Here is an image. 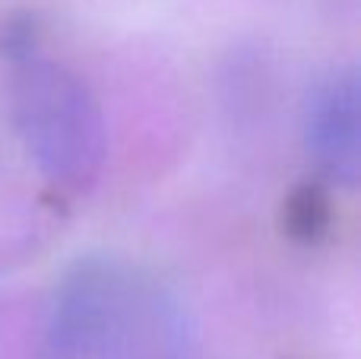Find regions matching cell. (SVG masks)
I'll list each match as a JSON object with an SVG mask.
<instances>
[{
    "label": "cell",
    "mask_w": 361,
    "mask_h": 359,
    "mask_svg": "<svg viewBox=\"0 0 361 359\" xmlns=\"http://www.w3.org/2000/svg\"><path fill=\"white\" fill-rule=\"evenodd\" d=\"M44 359H193V328L149 267L86 254L51 290Z\"/></svg>",
    "instance_id": "cell-1"
},
{
    "label": "cell",
    "mask_w": 361,
    "mask_h": 359,
    "mask_svg": "<svg viewBox=\"0 0 361 359\" xmlns=\"http://www.w3.org/2000/svg\"><path fill=\"white\" fill-rule=\"evenodd\" d=\"M4 99L23 153L61 191H89L108 156L102 105L76 70L38 45L29 25L6 29Z\"/></svg>",
    "instance_id": "cell-2"
},
{
    "label": "cell",
    "mask_w": 361,
    "mask_h": 359,
    "mask_svg": "<svg viewBox=\"0 0 361 359\" xmlns=\"http://www.w3.org/2000/svg\"><path fill=\"white\" fill-rule=\"evenodd\" d=\"M307 153L330 182L352 184L361 172V83L355 67H339L317 83L305 114Z\"/></svg>",
    "instance_id": "cell-3"
}]
</instances>
